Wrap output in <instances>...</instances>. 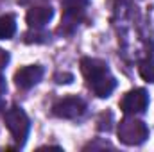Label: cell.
Returning a JSON list of instances; mask_svg holds the SVG:
<instances>
[{"instance_id":"6da1fadb","label":"cell","mask_w":154,"mask_h":152,"mask_svg":"<svg viewBox=\"0 0 154 152\" xmlns=\"http://www.w3.org/2000/svg\"><path fill=\"white\" fill-rule=\"evenodd\" d=\"M81 72L86 79L88 88L100 99H106L116 88V81L109 72L108 65L95 57H82L81 59Z\"/></svg>"},{"instance_id":"7a4b0ae2","label":"cell","mask_w":154,"mask_h":152,"mask_svg":"<svg viewBox=\"0 0 154 152\" xmlns=\"http://www.w3.org/2000/svg\"><path fill=\"white\" fill-rule=\"evenodd\" d=\"M116 134L124 145L136 147V145H142L149 138V129H147L145 122L138 120L134 114H127L125 118L120 120V123L116 127Z\"/></svg>"},{"instance_id":"3957f363","label":"cell","mask_w":154,"mask_h":152,"mask_svg":"<svg viewBox=\"0 0 154 152\" xmlns=\"http://www.w3.org/2000/svg\"><path fill=\"white\" fill-rule=\"evenodd\" d=\"M4 122H5V127L9 129V132L13 134V138L16 140V143L20 147L25 145L29 129H31V122H29L27 113L20 106H11L4 113Z\"/></svg>"},{"instance_id":"277c9868","label":"cell","mask_w":154,"mask_h":152,"mask_svg":"<svg viewBox=\"0 0 154 152\" xmlns=\"http://www.w3.org/2000/svg\"><path fill=\"white\" fill-rule=\"evenodd\" d=\"M52 113L57 118L75 120L86 113V102L79 97H65V99H59L52 106Z\"/></svg>"},{"instance_id":"5b68a950","label":"cell","mask_w":154,"mask_h":152,"mask_svg":"<svg viewBox=\"0 0 154 152\" xmlns=\"http://www.w3.org/2000/svg\"><path fill=\"white\" fill-rule=\"evenodd\" d=\"M149 106V95L143 88H134L120 100V109L125 114H142Z\"/></svg>"},{"instance_id":"8992f818","label":"cell","mask_w":154,"mask_h":152,"mask_svg":"<svg viewBox=\"0 0 154 152\" xmlns=\"http://www.w3.org/2000/svg\"><path fill=\"white\" fill-rule=\"evenodd\" d=\"M43 77V68L39 65H29L23 66L20 70H16L14 74V84L22 90H31L32 86H36Z\"/></svg>"},{"instance_id":"52a82bcc","label":"cell","mask_w":154,"mask_h":152,"mask_svg":"<svg viewBox=\"0 0 154 152\" xmlns=\"http://www.w3.org/2000/svg\"><path fill=\"white\" fill-rule=\"evenodd\" d=\"M54 16V9L50 5H32L29 11H27V16H25V22L31 29H41L45 27Z\"/></svg>"},{"instance_id":"ba28073f","label":"cell","mask_w":154,"mask_h":152,"mask_svg":"<svg viewBox=\"0 0 154 152\" xmlns=\"http://www.w3.org/2000/svg\"><path fill=\"white\" fill-rule=\"evenodd\" d=\"M16 32V20L13 14L0 16V39H11Z\"/></svg>"},{"instance_id":"9c48e42d","label":"cell","mask_w":154,"mask_h":152,"mask_svg":"<svg viewBox=\"0 0 154 152\" xmlns=\"http://www.w3.org/2000/svg\"><path fill=\"white\" fill-rule=\"evenodd\" d=\"M138 72H140V77L147 82H152L154 84V59H143L140 65H138Z\"/></svg>"},{"instance_id":"30bf717a","label":"cell","mask_w":154,"mask_h":152,"mask_svg":"<svg viewBox=\"0 0 154 152\" xmlns=\"http://www.w3.org/2000/svg\"><path fill=\"white\" fill-rule=\"evenodd\" d=\"M9 63V54L4 50V48H0V70L2 68H5V65Z\"/></svg>"},{"instance_id":"8fae6325","label":"cell","mask_w":154,"mask_h":152,"mask_svg":"<svg viewBox=\"0 0 154 152\" xmlns=\"http://www.w3.org/2000/svg\"><path fill=\"white\" fill-rule=\"evenodd\" d=\"M72 79L74 75H70V74H63V75H56V82H59V84H68V82H72Z\"/></svg>"},{"instance_id":"7c38bea8","label":"cell","mask_w":154,"mask_h":152,"mask_svg":"<svg viewBox=\"0 0 154 152\" xmlns=\"http://www.w3.org/2000/svg\"><path fill=\"white\" fill-rule=\"evenodd\" d=\"M5 91H7V84H5V79H4V75L0 74V99L5 95Z\"/></svg>"}]
</instances>
